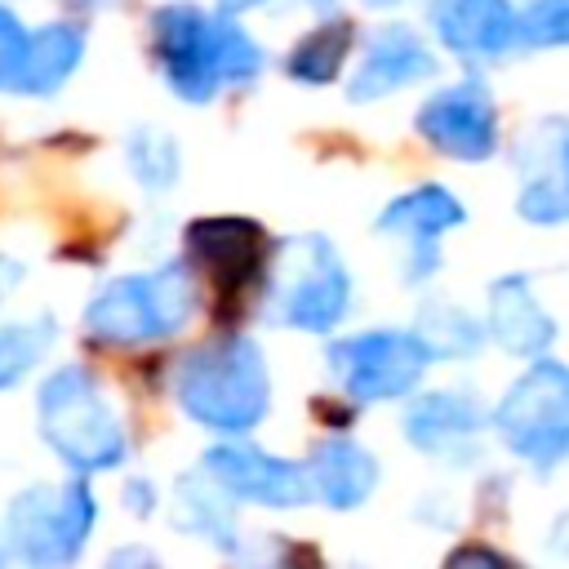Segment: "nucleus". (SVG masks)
<instances>
[{"instance_id": "f257e3e1", "label": "nucleus", "mask_w": 569, "mask_h": 569, "mask_svg": "<svg viewBox=\"0 0 569 569\" xmlns=\"http://www.w3.org/2000/svg\"><path fill=\"white\" fill-rule=\"evenodd\" d=\"M156 62L182 102H209L222 84H249L262 71V49L231 18L196 4H164L151 18Z\"/></svg>"}, {"instance_id": "f03ea898", "label": "nucleus", "mask_w": 569, "mask_h": 569, "mask_svg": "<svg viewBox=\"0 0 569 569\" xmlns=\"http://www.w3.org/2000/svg\"><path fill=\"white\" fill-rule=\"evenodd\" d=\"M173 391L187 418H196L218 436H244L249 427L262 422L271 400L262 351L249 338H218L196 347L178 365Z\"/></svg>"}, {"instance_id": "7ed1b4c3", "label": "nucleus", "mask_w": 569, "mask_h": 569, "mask_svg": "<svg viewBox=\"0 0 569 569\" xmlns=\"http://www.w3.org/2000/svg\"><path fill=\"white\" fill-rule=\"evenodd\" d=\"M40 436L44 445L76 471H111L124 462V427L107 405L98 378L80 365H67L44 378L40 400Z\"/></svg>"}, {"instance_id": "20e7f679", "label": "nucleus", "mask_w": 569, "mask_h": 569, "mask_svg": "<svg viewBox=\"0 0 569 569\" xmlns=\"http://www.w3.org/2000/svg\"><path fill=\"white\" fill-rule=\"evenodd\" d=\"M191 311H196V284L187 267L169 262L147 276L111 280L102 293H93V302L84 307V329L98 342L133 347L178 333L191 320Z\"/></svg>"}, {"instance_id": "39448f33", "label": "nucleus", "mask_w": 569, "mask_h": 569, "mask_svg": "<svg viewBox=\"0 0 569 569\" xmlns=\"http://www.w3.org/2000/svg\"><path fill=\"white\" fill-rule=\"evenodd\" d=\"M493 431L529 467H560L569 458V365L533 356V365L498 400Z\"/></svg>"}, {"instance_id": "423d86ee", "label": "nucleus", "mask_w": 569, "mask_h": 569, "mask_svg": "<svg viewBox=\"0 0 569 569\" xmlns=\"http://www.w3.org/2000/svg\"><path fill=\"white\" fill-rule=\"evenodd\" d=\"M276 320L302 333H329L351 307V271L325 236H293L280 249Z\"/></svg>"}, {"instance_id": "0eeeda50", "label": "nucleus", "mask_w": 569, "mask_h": 569, "mask_svg": "<svg viewBox=\"0 0 569 569\" xmlns=\"http://www.w3.org/2000/svg\"><path fill=\"white\" fill-rule=\"evenodd\" d=\"M427 360H431L427 342L405 329H369V333H356L329 347V369L338 373L342 391L356 405L409 396L422 382Z\"/></svg>"}, {"instance_id": "6e6552de", "label": "nucleus", "mask_w": 569, "mask_h": 569, "mask_svg": "<svg viewBox=\"0 0 569 569\" xmlns=\"http://www.w3.org/2000/svg\"><path fill=\"white\" fill-rule=\"evenodd\" d=\"M93 520H98L93 493L80 480H71L62 489H27L9 507L4 538L31 565H67L80 556Z\"/></svg>"}, {"instance_id": "1a4fd4ad", "label": "nucleus", "mask_w": 569, "mask_h": 569, "mask_svg": "<svg viewBox=\"0 0 569 569\" xmlns=\"http://www.w3.org/2000/svg\"><path fill=\"white\" fill-rule=\"evenodd\" d=\"M516 178L520 196L516 209L525 222L556 227L569 222V120L542 116L516 142Z\"/></svg>"}, {"instance_id": "9d476101", "label": "nucleus", "mask_w": 569, "mask_h": 569, "mask_svg": "<svg viewBox=\"0 0 569 569\" xmlns=\"http://www.w3.org/2000/svg\"><path fill=\"white\" fill-rule=\"evenodd\" d=\"M418 133L453 160H489L498 151V107L480 84H453L427 98L413 116Z\"/></svg>"}, {"instance_id": "9b49d317", "label": "nucleus", "mask_w": 569, "mask_h": 569, "mask_svg": "<svg viewBox=\"0 0 569 569\" xmlns=\"http://www.w3.org/2000/svg\"><path fill=\"white\" fill-rule=\"evenodd\" d=\"M204 471L244 502H262V507H298L311 498V480L302 467L271 458L258 445H213L204 453Z\"/></svg>"}, {"instance_id": "f8f14e48", "label": "nucleus", "mask_w": 569, "mask_h": 569, "mask_svg": "<svg viewBox=\"0 0 569 569\" xmlns=\"http://www.w3.org/2000/svg\"><path fill=\"white\" fill-rule=\"evenodd\" d=\"M431 27L440 44L467 62H498L520 44V13L511 0H436Z\"/></svg>"}, {"instance_id": "ddd939ff", "label": "nucleus", "mask_w": 569, "mask_h": 569, "mask_svg": "<svg viewBox=\"0 0 569 569\" xmlns=\"http://www.w3.org/2000/svg\"><path fill=\"white\" fill-rule=\"evenodd\" d=\"M187 249L213 276L218 289L236 293L240 284H249L258 276L262 253H267V236L258 222L222 213V218H196L187 227Z\"/></svg>"}, {"instance_id": "4468645a", "label": "nucleus", "mask_w": 569, "mask_h": 569, "mask_svg": "<svg viewBox=\"0 0 569 569\" xmlns=\"http://www.w3.org/2000/svg\"><path fill=\"white\" fill-rule=\"evenodd\" d=\"M436 71V53L427 49L422 36H413L409 27H387L369 40L347 93L351 102H378L387 93H400L413 80H427Z\"/></svg>"}, {"instance_id": "2eb2a0df", "label": "nucleus", "mask_w": 569, "mask_h": 569, "mask_svg": "<svg viewBox=\"0 0 569 569\" xmlns=\"http://www.w3.org/2000/svg\"><path fill=\"white\" fill-rule=\"evenodd\" d=\"M405 436L413 449L436 458H471L480 440V405L458 391H427L405 413Z\"/></svg>"}, {"instance_id": "dca6fc26", "label": "nucleus", "mask_w": 569, "mask_h": 569, "mask_svg": "<svg viewBox=\"0 0 569 569\" xmlns=\"http://www.w3.org/2000/svg\"><path fill=\"white\" fill-rule=\"evenodd\" d=\"M489 333H493V342L502 351H511L520 360H533V356H542L551 347L556 325L538 307V298H533L525 276L493 280V289H489Z\"/></svg>"}, {"instance_id": "f3484780", "label": "nucleus", "mask_w": 569, "mask_h": 569, "mask_svg": "<svg viewBox=\"0 0 569 569\" xmlns=\"http://www.w3.org/2000/svg\"><path fill=\"white\" fill-rule=\"evenodd\" d=\"M307 480H311V493L333 507V511H351L360 507L373 485H378V462L365 445L347 440V436H333V440H320L316 453H311V467H307Z\"/></svg>"}, {"instance_id": "a211bd4d", "label": "nucleus", "mask_w": 569, "mask_h": 569, "mask_svg": "<svg viewBox=\"0 0 569 569\" xmlns=\"http://www.w3.org/2000/svg\"><path fill=\"white\" fill-rule=\"evenodd\" d=\"M462 218H467L462 200H458L453 191L427 182V187H413V191L396 196V200L382 209L378 231H396V236H409L413 244H431L436 236L462 227Z\"/></svg>"}, {"instance_id": "6ab92c4d", "label": "nucleus", "mask_w": 569, "mask_h": 569, "mask_svg": "<svg viewBox=\"0 0 569 569\" xmlns=\"http://www.w3.org/2000/svg\"><path fill=\"white\" fill-rule=\"evenodd\" d=\"M84 58V31L71 27V22H53L44 31L31 36L27 44V58H22V71H18V84L13 93H53L71 80V71L80 67Z\"/></svg>"}, {"instance_id": "aec40b11", "label": "nucleus", "mask_w": 569, "mask_h": 569, "mask_svg": "<svg viewBox=\"0 0 569 569\" xmlns=\"http://www.w3.org/2000/svg\"><path fill=\"white\" fill-rule=\"evenodd\" d=\"M173 520L196 533L209 538L218 547H236V516H231V498L227 489L204 471V476H182L178 480V502H173Z\"/></svg>"}, {"instance_id": "412c9836", "label": "nucleus", "mask_w": 569, "mask_h": 569, "mask_svg": "<svg viewBox=\"0 0 569 569\" xmlns=\"http://www.w3.org/2000/svg\"><path fill=\"white\" fill-rule=\"evenodd\" d=\"M351 44H356V31H351L347 18L320 22L316 31H307V36L293 44V53L284 58V71H289L298 84H329V80L342 71Z\"/></svg>"}, {"instance_id": "4be33fe9", "label": "nucleus", "mask_w": 569, "mask_h": 569, "mask_svg": "<svg viewBox=\"0 0 569 569\" xmlns=\"http://www.w3.org/2000/svg\"><path fill=\"white\" fill-rule=\"evenodd\" d=\"M58 325L53 320H22V325H0V391H9L18 378H27L44 351L53 347Z\"/></svg>"}, {"instance_id": "5701e85b", "label": "nucleus", "mask_w": 569, "mask_h": 569, "mask_svg": "<svg viewBox=\"0 0 569 569\" xmlns=\"http://www.w3.org/2000/svg\"><path fill=\"white\" fill-rule=\"evenodd\" d=\"M418 338L427 342L431 356H476L480 342H485L480 325H476L467 311L449 307V302H427V307H422Z\"/></svg>"}, {"instance_id": "b1692460", "label": "nucleus", "mask_w": 569, "mask_h": 569, "mask_svg": "<svg viewBox=\"0 0 569 569\" xmlns=\"http://www.w3.org/2000/svg\"><path fill=\"white\" fill-rule=\"evenodd\" d=\"M129 164H133V173H138L142 187L164 191V187H173V178H178V147H173L164 133L142 129V133H133V142H129Z\"/></svg>"}, {"instance_id": "393cba45", "label": "nucleus", "mask_w": 569, "mask_h": 569, "mask_svg": "<svg viewBox=\"0 0 569 569\" xmlns=\"http://www.w3.org/2000/svg\"><path fill=\"white\" fill-rule=\"evenodd\" d=\"M520 40L533 49L569 44V0H533L520 13Z\"/></svg>"}, {"instance_id": "a878e982", "label": "nucleus", "mask_w": 569, "mask_h": 569, "mask_svg": "<svg viewBox=\"0 0 569 569\" xmlns=\"http://www.w3.org/2000/svg\"><path fill=\"white\" fill-rule=\"evenodd\" d=\"M27 44H31V31L22 27V18H18L13 9L0 4V89H13V84H18Z\"/></svg>"}, {"instance_id": "bb28decb", "label": "nucleus", "mask_w": 569, "mask_h": 569, "mask_svg": "<svg viewBox=\"0 0 569 569\" xmlns=\"http://www.w3.org/2000/svg\"><path fill=\"white\" fill-rule=\"evenodd\" d=\"M18 276H22V267H18V262H4V258H0V298H4L9 289H13V280H18Z\"/></svg>"}, {"instance_id": "cd10ccee", "label": "nucleus", "mask_w": 569, "mask_h": 569, "mask_svg": "<svg viewBox=\"0 0 569 569\" xmlns=\"http://www.w3.org/2000/svg\"><path fill=\"white\" fill-rule=\"evenodd\" d=\"M249 4H262V0H222V9H227V13H236V9H249Z\"/></svg>"}, {"instance_id": "c85d7f7f", "label": "nucleus", "mask_w": 569, "mask_h": 569, "mask_svg": "<svg viewBox=\"0 0 569 569\" xmlns=\"http://www.w3.org/2000/svg\"><path fill=\"white\" fill-rule=\"evenodd\" d=\"M369 4H396V0H369Z\"/></svg>"}]
</instances>
